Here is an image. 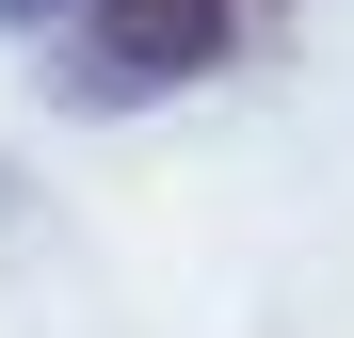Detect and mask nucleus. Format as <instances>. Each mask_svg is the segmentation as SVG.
Masks as SVG:
<instances>
[{"label": "nucleus", "instance_id": "nucleus-1", "mask_svg": "<svg viewBox=\"0 0 354 338\" xmlns=\"http://www.w3.org/2000/svg\"><path fill=\"white\" fill-rule=\"evenodd\" d=\"M274 17H290V0H81V17H65V97L81 113H145L177 81L242 65Z\"/></svg>", "mask_w": 354, "mask_h": 338}, {"label": "nucleus", "instance_id": "nucleus-2", "mask_svg": "<svg viewBox=\"0 0 354 338\" xmlns=\"http://www.w3.org/2000/svg\"><path fill=\"white\" fill-rule=\"evenodd\" d=\"M32 17H81V0H0V32H32Z\"/></svg>", "mask_w": 354, "mask_h": 338}]
</instances>
